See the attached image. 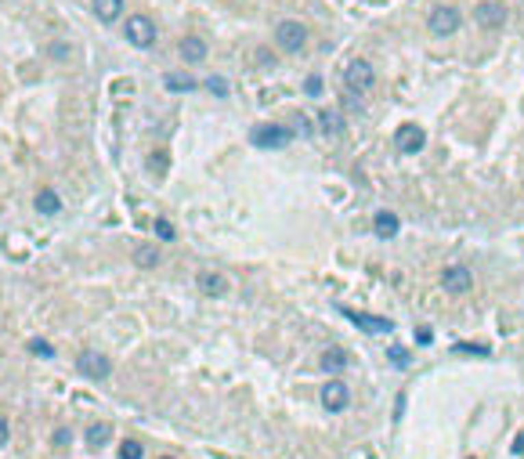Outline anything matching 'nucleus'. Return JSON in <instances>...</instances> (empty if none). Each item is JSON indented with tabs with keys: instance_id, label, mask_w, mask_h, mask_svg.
<instances>
[{
	"instance_id": "10",
	"label": "nucleus",
	"mask_w": 524,
	"mask_h": 459,
	"mask_svg": "<svg viewBox=\"0 0 524 459\" xmlns=\"http://www.w3.org/2000/svg\"><path fill=\"white\" fill-rule=\"evenodd\" d=\"M441 286L449 293H467V289H474V275H470L467 264H449L441 272Z\"/></svg>"
},
{
	"instance_id": "8",
	"label": "nucleus",
	"mask_w": 524,
	"mask_h": 459,
	"mask_svg": "<svg viewBox=\"0 0 524 459\" xmlns=\"http://www.w3.org/2000/svg\"><path fill=\"white\" fill-rule=\"evenodd\" d=\"M474 18H477L481 29H503L506 18H510V11H506L503 0H481L477 11H474Z\"/></svg>"
},
{
	"instance_id": "9",
	"label": "nucleus",
	"mask_w": 524,
	"mask_h": 459,
	"mask_svg": "<svg viewBox=\"0 0 524 459\" xmlns=\"http://www.w3.org/2000/svg\"><path fill=\"white\" fill-rule=\"evenodd\" d=\"M394 145H398V152H405V156H416V152H423V145H427L423 127H416V123H402V127H398V134H394Z\"/></svg>"
},
{
	"instance_id": "35",
	"label": "nucleus",
	"mask_w": 524,
	"mask_h": 459,
	"mask_svg": "<svg viewBox=\"0 0 524 459\" xmlns=\"http://www.w3.org/2000/svg\"><path fill=\"white\" fill-rule=\"evenodd\" d=\"M159 459H174V456H159Z\"/></svg>"
},
{
	"instance_id": "23",
	"label": "nucleus",
	"mask_w": 524,
	"mask_h": 459,
	"mask_svg": "<svg viewBox=\"0 0 524 459\" xmlns=\"http://www.w3.org/2000/svg\"><path fill=\"white\" fill-rule=\"evenodd\" d=\"M452 351L456 354H470V358H488V347H481V343H456Z\"/></svg>"
},
{
	"instance_id": "15",
	"label": "nucleus",
	"mask_w": 524,
	"mask_h": 459,
	"mask_svg": "<svg viewBox=\"0 0 524 459\" xmlns=\"http://www.w3.org/2000/svg\"><path fill=\"white\" fill-rule=\"evenodd\" d=\"M318 362H322V369H326L329 376H337V373H343V369H348V351H343V347H326Z\"/></svg>"
},
{
	"instance_id": "28",
	"label": "nucleus",
	"mask_w": 524,
	"mask_h": 459,
	"mask_svg": "<svg viewBox=\"0 0 524 459\" xmlns=\"http://www.w3.org/2000/svg\"><path fill=\"white\" fill-rule=\"evenodd\" d=\"M304 94H308V98H318V94H322V76H318V73H311L308 80H304Z\"/></svg>"
},
{
	"instance_id": "16",
	"label": "nucleus",
	"mask_w": 524,
	"mask_h": 459,
	"mask_svg": "<svg viewBox=\"0 0 524 459\" xmlns=\"http://www.w3.org/2000/svg\"><path fill=\"white\" fill-rule=\"evenodd\" d=\"M94 18L98 22H105V25H112L120 15H123V0H94Z\"/></svg>"
},
{
	"instance_id": "21",
	"label": "nucleus",
	"mask_w": 524,
	"mask_h": 459,
	"mask_svg": "<svg viewBox=\"0 0 524 459\" xmlns=\"http://www.w3.org/2000/svg\"><path fill=\"white\" fill-rule=\"evenodd\" d=\"M134 261L142 264V267H156V264H159V253H156V246H148V242H142V246L134 250Z\"/></svg>"
},
{
	"instance_id": "27",
	"label": "nucleus",
	"mask_w": 524,
	"mask_h": 459,
	"mask_svg": "<svg viewBox=\"0 0 524 459\" xmlns=\"http://www.w3.org/2000/svg\"><path fill=\"white\" fill-rule=\"evenodd\" d=\"M148 170L156 177H163V170H167V152H152V156H148Z\"/></svg>"
},
{
	"instance_id": "33",
	"label": "nucleus",
	"mask_w": 524,
	"mask_h": 459,
	"mask_svg": "<svg viewBox=\"0 0 524 459\" xmlns=\"http://www.w3.org/2000/svg\"><path fill=\"white\" fill-rule=\"evenodd\" d=\"M51 55H55V58L62 62V58H66V55H69V47H66V44H51Z\"/></svg>"
},
{
	"instance_id": "17",
	"label": "nucleus",
	"mask_w": 524,
	"mask_h": 459,
	"mask_svg": "<svg viewBox=\"0 0 524 459\" xmlns=\"http://www.w3.org/2000/svg\"><path fill=\"white\" fill-rule=\"evenodd\" d=\"M373 228H376V235L380 239H391V235H398V228H402V221L394 218L391 210H380L376 218H373Z\"/></svg>"
},
{
	"instance_id": "4",
	"label": "nucleus",
	"mask_w": 524,
	"mask_h": 459,
	"mask_svg": "<svg viewBox=\"0 0 524 459\" xmlns=\"http://www.w3.org/2000/svg\"><path fill=\"white\" fill-rule=\"evenodd\" d=\"M123 36H127V44L131 47H152L156 44V22H152L148 15H131L123 22Z\"/></svg>"
},
{
	"instance_id": "19",
	"label": "nucleus",
	"mask_w": 524,
	"mask_h": 459,
	"mask_svg": "<svg viewBox=\"0 0 524 459\" xmlns=\"http://www.w3.org/2000/svg\"><path fill=\"white\" fill-rule=\"evenodd\" d=\"M36 210L44 213V218H55V213L62 210V199L55 188H44V192H36Z\"/></svg>"
},
{
	"instance_id": "30",
	"label": "nucleus",
	"mask_w": 524,
	"mask_h": 459,
	"mask_svg": "<svg viewBox=\"0 0 524 459\" xmlns=\"http://www.w3.org/2000/svg\"><path fill=\"white\" fill-rule=\"evenodd\" d=\"M51 441H55V445H58V449H62V445H69V441H73V434H69V427H58V430H55V438H51Z\"/></svg>"
},
{
	"instance_id": "22",
	"label": "nucleus",
	"mask_w": 524,
	"mask_h": 459,
	"mask_svg": "<svg viewBox=\"0 0 524 459\" xmlns=\"http://www.w3.org/2000/svg\"><path fill=\"white\" fill-rule=\"evenodd\" d=\"M145 456V449H142V441H134V438H127L123 445H120V459H142Z\"/></svg>"
},
{
	"instance_id": "20",
	"label": "nucleus",
	"mask_w": 524,
	"mask_h": 459,
	"mask_svg": "<svg viewBox=\"0 0 524 459\" xmlns=\"http://www.w3.org/2000/svg\"><path fill=\"white\" fill-rule=\"evenodd\" d=\"M109 438H112L109 423H91V427H87V445H91V449H105Z\"/></svg>"
},
{
	"instance_id": "6",
	"label": "nucleus",
	"mask_w": 524,
	"mask_h": 459,
	"mask_svg": "<svg viewBox=\"0 0 524 459\" xmlns=\"http://www.w3.org/2000/svg\"><path fill=\"white\" fill-rule=\"evenodd\" d=\"M459 25H463V15H459V8L452 4H438V8H430V15H427V29L434 36H452Z\"/></svg>"
},
{
	"instance_id": "32",
	"label": "nucleus",
	"mask_w": 524,
	"mask_h": 459,
	"mask_svg": "<svg viewBox=\"0 0 524 459\" xmlns=\"http://www.w3.org/2000/svg\"><path fill=\"white\" fill-rule=\"evenodd\" d=\"M430 340H434V333H430L427 326H419V329H416V343H430Z\"/></svg>"
},
{
	"instance_id": "31",
	"label": "nucleus",
	"mask_w": 524,
	"mask_h": 459,
	"mask_svg": "<svg viewBox=\"0 0 524 459\" xmlns=\"http://www.w3.org/2000/svg\"><path fill=\"white\" fill-rule=\"evenodd\" d=\"M8 438H11V427H8V419L0 416V449H4V445H8Z\"/></svg>"
},
{
	"instance_id": "26",
	"label": "nucleus",
	"mask_w": 524,
	"mask_h": 459,
	"mask_svg": "<svg viewBox=\"0 0 524 459\" xmlns=\"http://www.w3.org/2000/svg\"><path fill=\"white\" fill-rule=\"evenodd\" d=\"M207 91H210L213 98H228V80H224V76H210V80H207Z\"/></svg>"
},
{
	"instance_id": "29",
	"label": "nucleus",
	"mask_w": 524,
	"mask_h": 459,
	"mask_svg": "<svg viewBox=\"0 0 524 459\" xmlns=\"http://www.w3.org/2000/svg\"><path fill=\"white\" fill-rule=\"evenodd\" d=\"M387 358H391L394 365H402V369H405L408 362H412V354H408L405 347H387Z\"/></svg>"
},
{
	"instance_id": "3",
	"label": "nucleus",
	"mask_w": 524,
	"mask_h": 459,
	"mask_svg": "<svg viewBox=\"0 0 524 459\" xmlns=\"http://www.w3.org/2000/svg\"><path fill=\"white\" fill-rule=\"evenodd\" d=\"M275 44L286 51V55H297V51H304V44H308V25L297 22V18H286L275 25Z\"/></svg>"
},
{
	"instance_id": "5",
	"label": "nucleus",
	"mask_w": 524,
	"mask_h": 459,
	"mask_svg": "<svg viewBox=\"0 0 524 459\" xmlns=\"http://www.w3.org/2000/svg\"><path fill=\"white\" fill-rule=\"evenodd\" d=\"M76 369H80V376H87V380H109L112 376L109 354H101L94 347H83L80 354H76Z\"/></svg>"
},
{
	"instance_id": "18",
	"label": "nucleus",
	"mask_w": 524,
	"mask_h": 459,
	"mask_svg": "<svg viewBox=\"0 0 524 459\" xmlns=\"http://www.w3.org/2000/svg\"><path fill=\"white\" fill-rule=\"evenodd\" d=\"M318 127H322V134L337 137V134H343V116L337 109H322V112H318Z\"/></svg>"
},
{
	"instance_id": "2",
	"label": "nucleus",
	"mask_w": 524,
	"mask_h": 459,
	"mask_svg": "<svg viewBox=\"0 0 524 459\" xmlns=\"http://www.w3.org/2000/svg\"><path fill=\"white\" fill-rule=\"evenodd\" d=\"M293 142V131L283 123H257L250 131V145H257V148H286Z\"/></svg>"
},
{
	"instance_id": "7",
	"label": "nucleus",
	"mask_w": 524,
	"mask_h": 459,
	"mask_svg": "<svg viewBox=\"0 0 524 459\" xmlns=\"http://www.w3.org/2000/svg\"><path fill=\"white\" fill-rule=\"evenodd\" d=\"M340 315L343 318H351V322L362 329V333H373V337H387L394 333V322L391 318H380V315H365V311H354V308H343L340 304Z\"/></svg>"
},
{
	"instance_id": "1",
	"label": "nucleus",
	"mask_w": 524,
	"mask_h": 459,
	"mask_svg": "<svg viewBox=\"0 0 524 459\" xmlns=\"http://www.w3.org/2000/svg\"><path fill=\"white\" fill-rule=\"evenodd\" d=\"M373 83H376L373 66H369L365 58H351L348 69H343V91H348V98L362 101L369 91H373Z\"/></svg>"
},
{
	"instance_id": "14",
	"label": "nucleus",
	"mask_w": 524,
	"mask_h": 459,
	"mask_svg": "<svg viewBox=\"0 0 524 459\" xmlns=\"http://www.w3.org/2000/svg\"><path fill=\"white\" fill-rule=\"evenodd\" d=\"M163 87H167L170 94H188V91H196V80H192L188 73H177V69H170L167 76H163Z\"/></svg>"
},
{
	"instance_id": "11",
	"label": "nucleus",
	"mask_w": 524,
	"mask_h": 459,
	"mask_svg": "<svg viewBox=\"0 0 524 459\" xmlns=\"http://www.w3.org/2000/svg\"><path fill=\"white\" fill-rule=\"evenodd\" d=\"M348 402H351V394H348V384L343 380H326V387H322V405L329 412H343L348 409Z\"/></svg>"
},
{
	"instance_id": "34",
	"label": "nucleus",
	"mask_w": 524,
	"mask_h": 459,
	"mask_svg": "<svg viewBox=\"0 0 524 459\" xmlns=\"http://www.w3.org/2000/svg\"><path fill=\"white\" fill-rule=\"evenodd\" d=\"M514 452H524V434H521V438L514 441Z\"/></svg>"
},
{
	"instance_id": "12",
	"label": "nucleus",
	"mask_w": 524,
	"mask_h": 459,
	"mask_svg": "<svg viewBox=\"0 0 524 459\" xmlns=\"http://www.w3.org/2000/svg\"><path fill=\"white\" fill-rule=\"evenodd\" d=\"M177 51H181V58L188 62V66H199V62H207V40L202 36H196V33H188V36H181V44H177Z\"/></svg>"
},
{
	"instance_id": "24",
	"label": "nucleus",
	"mask_w": 524,
	"mask_h": 459,
	"mask_svg": "<svg viewBox=\"0 0 524 459\" xmlns=\"http://www.w3.org/2000/svg\"><path fill=\"white\" fill-rule=\"evenodd\" d=\"M29 354H36V358H55V347L36 337V340H29Z\"/></svg>"
},
{
	"instance_id": "25",
	"label": "nucleus",
	"mask_w": 524,
	"mask_h": 459,
	"mask_svg": "<svg viewBox=\"0 0 524 459\" xmlns=\"http://www.w3.org/2000/svg\"><path fill=\"white\" fill-rule=\"evenodd\" d=\"M152 228H156V235H159L163 242H174V239H177V232H174V224H170L167 218H156V224H152Z\"/></svg>"
},
{
	"instance_id": "13",
	"label": "nucleus",
	"mask_w": 524,
	"mask_h": 459,
	"mask_svg": "<svg viewBox=\"0 0 524 459\" xmlns=\"http://www.w3.org/2000/svg\"><path fill=\"white\" fill-rule=\"evenodd\" d=\"M196 286L207 293V297H224V293H228V278L221 272H210V267H207V272L196 275Z\"/></svg>"
}]
</instances>
